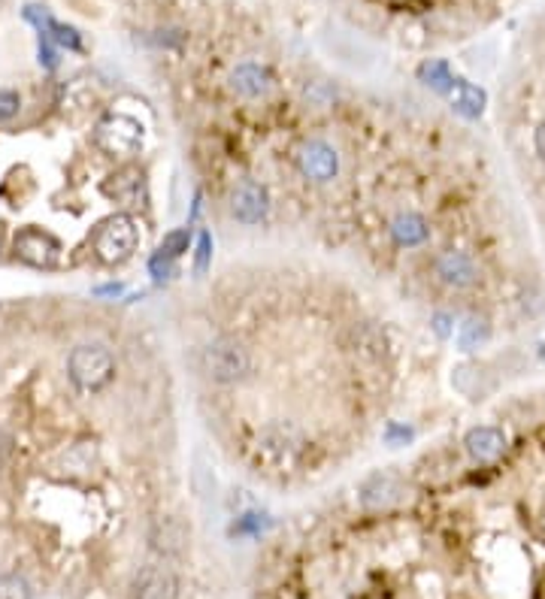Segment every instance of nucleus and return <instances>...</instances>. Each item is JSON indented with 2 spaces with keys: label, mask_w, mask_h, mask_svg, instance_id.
<instances>
[{
  "label": "nucleus",
  "mask_w": 545,
  "mask_h": 599,
  "mask_svg": "<svg viewBox=\"0 0 545 599\" xmlns=\"http://www.w3.org/2000/svg\"><path fill=\"white\" fill-rule=\"evenodd\" d=\"M188 245H191V233L188 231H173V233L164 236L161 251L170 254V258H179V254L188 251Z\"/></svg>",
  "instance_id": "aec40b11"
},
{
  "label": "nucleus",
  "mask_w": 545,
  "mask_h": 599,
  "mask_svg": "<svg viewBox=\"0 0 545 599\" xmlns=\"http://www.w3.org/2000/svg\"><path fill=\"white\" fill-rule=\"evenodd\" d=\"M67 376L82 394H97L104 390L115 376V358L106 345L100 342H85L76 345L67 358Z\"/></svg>",
  "instance_id": "7ed1b4c3"
},
{
  "label": "nucleus",
  "mask_w": 545,
  "mask_h": 599,
  "mask_svg": "<svg viewBox=\"0 0 545 599\" xmlns=\"http://www.w3.org/2000/svg\"><path fill=\"white\" fill-rule=\"evenodd\" d=\"M533 152H536V158L545 163V122L536 124V131H533Z\"/></svg>",
  "instance_id": "b1692460"
},
{
  "label": "nucleus",
  "mask_w": 545,
  "mask_h": 599,
  "mask_svg": "<svg viewBox=\"0 0 545 599\" xmlns=\"http://www.w3.org/2000/svg\"><path fill=\"white\" fill-rule=\"evenodd\" d=\"M488 339V324L479 321V318H470L467 324L461 327V349H479V342Z\"/></svg>",
  "instance_id": "6ab92c4d"
},
{
  "label": "nucleus",
  "mask_w": 545,
  "mask_h": 599,
  "mask_svg": "<svg viewBox=\"0 0 545 599\" xmlns=\"http://www.w3.org/2000/svg\"><path fill=\"white\" fill-rule=\"evenodd\" d=\"M149 542L154 551L164 554V557H182V554L188 551V530L176 521V517L164 515L152 524Z\"/></svg>",
  "instance_id": "9b49d317"
},
{
  "label": "nucleus",
  "mask_w": 545,
  "mask_h": 599,
  "mask_svg": "<svg viewBox=\"0 0 545 599\" xmlns=\"http://www.w3.org/2000/svg\"><path fill=\"white\" fill-rule=\"evenodd\" d=\"M258 448H261L263 454H270V457H285V454H291V451L300 448V436H297L294 427H288V424H272V427H267V430L261 433Z\"/></svg>",
  "instance_id": "dca6fc26"
},
{
  "label": "nucleus",
  "mask_w": 545,
  "mask_h": 599,
  "mask_svg": "<svg viewBox=\"0 0 545 599\" xmlns=\"http://www.w3.org/2000/svg\"><path fill=\"white\" fill-rule=\"evenodd\" d=\"M136 242H140V231L131 215H109L94 233V251L104 263H124L134 258Z\"/></svg>",
  "instance_id": "39448f33"
},
{
  "label": "nucleus",
  "mask_w": 545,
  "mask_h": 599,
  "mask_svg": "<svg viewBox=\"0 0 545 599\" xmlns=\"http://www.w3.org/2000/svg\"><path fill=\"white\" fill-rule=\"evenodd\" d=\"M391 236H394V242L403 245V249H418V245H424L427 236H431V224H427L424 215L403 212L391 221Z\"/></svg>",
  "instance_id": "2eb2a0df"
},
{
  "label": "nucleus",
  "mask_w": 545,
  "mask_h": 599,
  "mask_svg": "<svg viewBox=\"0 0 545 599\" xmlns=\"http://www.w3.org/2000/svg\"><path fill=\"white\" fill-rule=\"evenodd\" d=\"M0 249H4V231H0Z\"/></svg>",
  "instance_id": "a878e982"
},
{
  "label": "nucleus",
  "mask_w": 545,
  "mask_h": 599,
  "mask_svg": "<svg viewBox=\"0 0 545 599\" xmlns=\"http://www.w3.org/2000/svg\"><path fill=\"white\" fill-rule=\"evenodd\" d=\"M297 167L306 179L312 182H331L340 172V154H336L333 145H327L324 140H306L297 149Z\"/></svg>",
  "instance_id": "1a4fd4ad"
},
{
  "label": "nucleus",
  "mask_w": 545,
  "mask_h": 599,
  "mask_svg": "<svg viewBox=\"0 0 545 599\" xmlns=\"http://www.w3.org/2000/svg\"><path fill=\"white\" fill-rule=\"evenodd\" d=\"M0 599H34V587L22 572H0Z\"/></svg>",
  "instance_id": "a211bd4d"
},
{
  "label": "nucleus",
  "mask_w": 545,
  "mask_h": 599,
  "mask_svg": "<svg viewBox=\"0 0 545 599\" xmlns=\"http://www.w3.org/2000/svg\"><path fill=\"white\" fill-rule=\"evenodd\" d=\"M200 369L218 385H240L254 372V358L240 339H215L200 349Z\"/></svg>",
  "instance_id": "f03ea898"
},
{
  "label": "nucleus",
  "mask_w": 545,
  "mask_h": 599,
  "mask_svg": "<svg viewBox=\"0 0 545 599\" xmlns=\"http://www.w3.org/2000/svg\"><path fill=\"white\" fill-rule=\"evenodd\" d=\"M227 206H231V215L236 221L243 224H261L267 218V209H270V197H267V188L258 185V182L245 179V182H236L231 188V197H227Z\"/></svg>",
  "instance_id": "6e6552de"
},
{
  "label": "nucleus",
  "mask_w": 545,
  "mask_h": 599,
  "mask_svg": "<svg viewBox=\"0 0 545 599\" xmlns=\"http://www.w3.org/2000/svg\"><path fill=\"white\" fill-rule=\"evenodd\" d=\"M13 251L27 267L52 270L61 258V242L49 231H40V227H22L13 240Z\"/></svg>",
  "instance_id": "0eeeda50"
},
{
  "label": "nucleus",
  "mask_w": 545,
  "mask_h": 599,
  "mask_svg": "<svg viewBox=\"0 0 545 599\" xmlns=\"http://www.w3.org/2000/svg\"><path fill=\"white\" fill-rule=\"evenodd\" d=\"M433 276L440 285L451 288V290H470L481 281V267L470 251L442 249L433 258Z\"/></svg>",
  "instance_id": "423d86ee"
},
{
  "label": "nucleus",
  "mask_w": 545,
  "mask_h": 599,
  "mask_svg": "<svg viewBox=\"0 0 545 599\" xmlns=\"http://www.w3.org/2000/svg\"><path fill=\"white\" fill-rule=\"evenodd\" d=\"M106 197H113L115 203H124V206H140L145 200V176L143 170L136 167H122L115 170L113 176L106 179Z\"/></svg>",
  "instance_id": "f8f14e48"
},
{
  "label": "nucleus",
  "mask_w": 545,
  "mask_h": 599,
  "mask_svg": "<svg viewBox=\"0 0 545 599\" xmlns=\"http://www.w3.org/2000/svg\"><path fill=\"white\" fill-rule=\"evenodd\" d=\"M388 4L403 22V36L431 43L476 31L512 0H388Z\"/></svg>",
  "instance_id": "f257e3e1"
},
{
  "label": "nucleus",
  "mask_w": 545,
  "mask_h": 599,
  "mask_svg": "<svg viewBox=\"0 0 545 599\" xmlns=\"http://www.w3.org/2000/svg\"><path fill=\"white\" fill-rule=\"evenodd\" d=\"M503 448H506V439L497 427H476V430H470L467 436V451L481 463L494 460Z\"/></svg>",
  "instance_id": "f3484780"
},
{
  "label": "nucleus",
  "mask_w": 545,
  "mask_h": 599,
  "mask_svg": "<svg viewBox=\"0 0 545 599\" xmlns=\"http://www.w3.org/2000/svg\"><path fill=\"white\" fill-rule=\"evenodd\" d=\"M400 494H403V485H400L397 476H391V472H376V476H370L363 481L361 503L367 508H385L391 503H397Z\"/></svg>",
  "instance_id": "4468645a"
},
{
  "label": "nucleus",
  "mask_w": 545,
  "mask_h": 599,
  "mask_svg": "<svg viewBox=\"0 0 545 599\" xmlns=\"http://www.w3.org/2000/svg\"><path fill=\"white\" fill-rule=\"evenodd\" d=\"M131 594L134 599H176L179 578L173 575V569L164 566V563H152V566H143L136 572Z\"/></svg>",
  "instance_id": "9d476101"
},
{
  "label": "nucleus",
  "mask_w": 545,
  "mask_h": 599,
  "mask_svg": "<svg viewBox=\"0 0 545 599\" xmlns=\"http://www.w3.org/2000/svg\"><path fill=\"white\" fill-rule=\"evenodd\" d=\"M231 85H233L236 94L254 100V97H263L272 88V76H270V70L263 67V64L243 61V64H236L233 73H231Z\"/></svg>",
  "instance_id": "ddd939ff"
},
{
  "label": "nucleus",
  "mask_w": 545,
  "mask_h": 599,
  "mask_svg": "<svg viewBox=\"0 0 545 599\" xmlns=\"http://www.w3.org/2000/svg\"><path fill=\"white\" fill-rule=\"evenodd\" d=\"M303 97H306V103L315 109H324L333 103V91H331V85H324V82H312Z\"/></svg>",
  "instance_id": "412c9836"
},
{
  "label": "nucleus",
  "mask_w": 545,
  "mask_h": 599,
  "mask_svg": "<svg viewBox=\"0 0 545 599\" xmlns=\"http://www.w3.org/2000/svg\"><path fill=\"white\" fill-rule=\"evenodd\" d=\"M197 251H200V258H197V267L203 270V267H206V258H209V236H206V233L200 236V249H197Z\"/></svg>",
  "instance_id": "393cba45"
},
{
  "label": "nucleus",
  "mask_w": 545,
  "mask_h": 599,
  "mask_svg": "<svg viewBox=\"0 0 545 599\" xmlns=\"http://www.w3.org/2000/svg\"><path fill=\"white\" fill-rule=\"evenodd\" d=\"M149 270H152L154 279H170L173 276V258L158 249V254H154V258L149 260Z\"/></svg>",
  "instance_id": "5701e85b"
},
{
  "label": "nucleus",
  "mask_w": 545,
  "mask_h": 599,
  "mask_svg": "<svg viewBox=\"0 0 545 599\" xmlns=\"http://www.w3.org/2000/svg\"><path fill=\"white\" fill-rule=\"evenodd\" d=\"M94 142L113 158H134L143 149V124L127 113H109L94 127Z\"/></svg>",
  "instance_id": "20e7f679"
},
{
  "label": "nucleus",
  "mask_w": 545,
  "mask_h": 599,
  "mask_svg": "<svg viewBox=\"0 0 545 599\" xmlns=\"http://www.w3.org/2000/svg\"><path fill=\"white\" fill-rule=\"evenodd\" d=\"M18 109H22V97H18V91H9V88L0 91V124L9 122V118H15Z\"/></svg>",
  "instance_id": "4be33fe9"
}]
</instances>
